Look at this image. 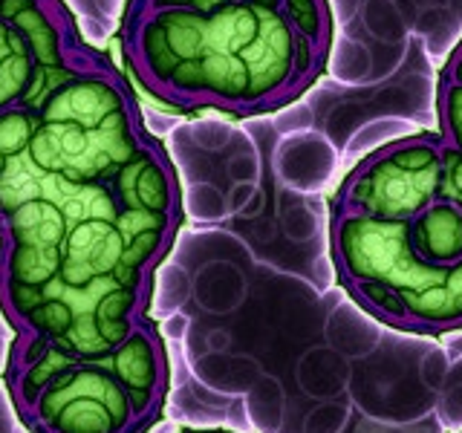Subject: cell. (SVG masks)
<instances>
[{
  "instance_id": "1",
  "label": "cell",
  "mask_w": 462,
  "mask_h": 433,
  "mask_svg": "<svg viewBox=\"0 0 462 433\" xmlns=\"http://www.w3.org/2000/svg\"><path fill=\"white\" fill-rule=\"evenodd\" d=\"M329 254L370 318L416 336L462 329V153L425 130L361 156L332 199Z\"/></svg>"
},
{
  "instance_id": "2",
  "label": "cell",
  "mask_w": 462,
  "mask_h": 433,
  "mask_svg": "<svg viewBox=\"0 0 462 433\" xmlns=\"http://www.w3.org/2000/svg\"><path fill=\"white\" fill-rule=\"evenodd\" d=\"M136 78L180 110L257 115L298 101L332 52L329 0H130Z\"/></svg>"
},
{
  "instance_id": "3",
  "label": "cell",
  "mask_w": 462,
  "mask_h": 433,
  "mask_svg": "<svg viewBox=\"0 0 462 433\" xmlns=\"http://www.w3.org/2000/svg\"><path fill=\"white\" fill-rule=\"evenodd\" d=\"M153 272H127L87 283L52 281L41 289L38 307L18 327V336L38 338L76 361L110 355L142 321Z\"/></svg>"
},
{
  "instance_id": "4",
  "label": "cell",
  "mask_w": 462,
  "mask_h": 433,
  "mask_svg": "<svg viewBox=\"0 0 462 433\" xmlns=\"http://www.w3.org/2000/svg\"><path fill=\"white\" fill-rule=\"evenodd\" d=\"M96 58L61 0H0V113L38 110Z\"/></svg>"
},
{
  "instance_id": "5",
  "label": "cell",
  "mask_w": 462,
  "mask_h": 433,
  "mask_svg": "<svg viewBox=\"0 0 462 433\" xmlns=\"http://www.w3.org/2000/svg\"><path fill=\"white\" fill-rule=\"evenodd\" d=\"M21 413L35 433H142L148 428L105 358L69 361Z\"/></svg>"
},
{
  "instance_id": "6",
  "label": "cell",
  "mask_w": 462,
  "mask_h": 433,
  "mask_svg": "<svg viewBox=\"0 0 462 433\" xmlns=\"http://www.w3.org/2000/svg\"><path fill=\"white\" fill-rule=\"evenodd\" d=\"M105 364L116 375V382L127 390L142 422L151 425L168 387V364L162 344H159L156 332L144 324V318L110 355H105Z\"/></svg>"
},
{
  "instance_id": "7",
  "label": "cell",
  "mask_w": 462,
  "mask_h": 433,
  "mask_svg": "<svg viewBox=\"0 0 462 433\" xmlns=\"http://www.w3.org/2000/svg\"><path fill=\"white\" fill-rule=\"evenodd\" d=\"M437 134L462 153V41L445 58L437 78Z\"/></svg>"
},
{
  "instance_id": "8",
  "label": "cell",
  "mask_w": 462,
  "mask_h": 433,
  "mask_svg": "<svg viewBox=\"0 0 462 433\" xmlns=\"http://www.w3.org/2000/svg\"><path fill=\"white\" fill-rule=\"evenodd\" d=\"M84 21V32L90 38H105L125 18L130 0H72Z\"/></svg>"
},
{
  "instance_id": "9",
  "label": "cell",
  "mask_w": 462,
  "mask_h": 433,
  "mask_svg": "<svg viewBox=\"0 0 462 433\" xmlns=\"http://www.w3.org/2000/svg\"><path fill=\"white\" fill-rule=\"evenodd\" d=\"M165 329H168V336L171 338H180L182 336V329L188 327V318L185 315H171V318H165Z\"/></svg>"
}]
</instances>
